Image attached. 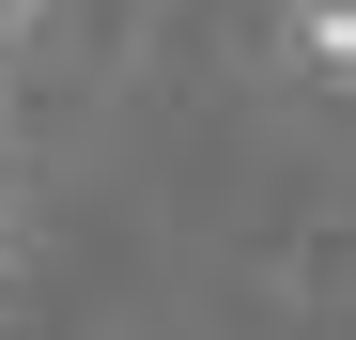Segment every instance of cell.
I'll list each match as a JSON object with an SVG mask.
<instances>
[{"mask_svg":"<svg viewBox=\"0 0 356 340\" xmlns=\"http://www.w3.org/2000/svg\"><path fill=\"white\" fill-rule=\"evenodd\" d=\"M279 62L310 93H356V0H294V16H279Z\"/></svg>","mask_w":356,"mask_h":340,"instance_id":"cell-1","label":"cell"},{"mask_svg":"<svg viewBox=\"0 0 356 340\" xmlns=\"http://www.w3.org/2000/svg\"><path fill=\"white\" fill-rule=\"evenodd\" d=\"M31 16H47V0H0V46H16V31H31Z\"/></svg>","mask_w":356,"mask_h":340,"instance_id":"cell-2","label":"cell"}]
</instances>
